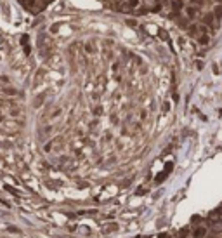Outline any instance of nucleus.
Returning a JSON list of instances; mask_svg holds the SVG:
<instances>
[{
  "instance_id": "1",
  "label": "nucleus",
  "mask_w": 222,
  "mask_h": 238,
  "mask_svg": "<svg viewBox=\"0 0 222 238\" xmlns=\"http://www.w3.org/2000/svg\"><path fill=\"white\" fill-rule=\"evenodd\" d=\"M206 235V229H205L203 226H200V228H196L194 231H193V237L194 238H203Z\"/></svg>"
},
{
  "instance_id": "6",
  "label": "nucleus",
  "mask_w": 222,
  "mask_h": 238,
  "mask_svg": "<svg viewBox=\"0 0 222 238\" xmlns=\"http://www.w3.org/2000/svg\"><path fill=\"white\" fill-rule=\"evenodd\" d=\"M212 229H213L215 233H222V222H213V224H212Z\"/></svg>"
},
{
  "instance_id": "7",
  "label": "nucleus",
  "mask_w": 222,
  "mask_h": 238,
  "mask_svg": "<svg viewBox=\"0 0 222 238\" xmlns=\"http://www.w3.org/2000/svg\"><path fill=\"white\" fill-rule=\"evenodd\" d=\"M198 40H200V44H208V37H206V33H203V35H200V38H198Z\"/></svg>"
},
{
  "instance_id": "16",
  "label": "nucleus",
  "mask_w": 222,
  "mask_h": 238,
  "mask_svg": "<svg viewBox=\"0 0 222 238\" xmlns=\"http://www.w3.org/2000/svg\"><path fill=\"white\" fill-rule=\"evenodd\" d=\"M191 2H193V4H200L201 0H191Z\"/></svg>"
},
{
  "instance_id": "11",
  "label": "nucleus",
  "mask_w": 222,
  "mask_h": 238,
  "mask_svg": "<svg viewBox=\"0 0 222 238\" xmlns=\"http://www.w3.org/2000/svg\"><path fill=\"white\" fill-rule=\"evenodd\" d=\"M172 167H174V164H172V162H168V164L165 165V172H166V174H170V170H172Z\"/></svg>"
},
{
  "instance_id": "14",
  "label": "nucleus",
  "mask_w": 222,
  "mask_h": 238,
  "mask_svg": "<svg viewBox=\"0 0 222 238\" xmlns=\"http://www.w3.org/2000/svg\"><path fill=\"white\" fill-rule=\"evenodd\" d=\"M160 37L163 38V40H166V38H168V35H166V33L163 31V30H160Z\"/></svg>"
},
{
  "instance_id": "8",
  "label": "nucleus",
  "mask_w": 222,
  "mask_h": 238,
  "mask_svg": "<svg viewBox=\"0 0 222 238\" xmlns=\"http://www.w3.org/2000/svg\"><path fill=\"white\" fill-rule=\"evenodd\" d=\"M187 16H189V18H194V16H196V9H194V7H189V9H187Z\"/></svg>"
},
{
  "instance_id": "4",
  "label": "nucleus",
  "mask_w": 222,
  "mask_h": 238,
  "mask_svg": "<svg viewBox=\"0 0 222 238\" xmlns=\"http://www.w3.org/2000/svg\"><path fill=\"white\" fill-rule=\"evenodd\" d=\"M172 9H174L175 12H179V11L182 9V0H175V2L172 4Z\"/></svg>"
},
{
  "instance_id": "12",
  "label": "nucleus",
  "mask_w": 222,
  "mask_h": 238,
  "mask_svg": "<svg viewBox=\"0 0 222 238\" xmlns=\"http://www.w3.org/2000/svg\"><path fill=\"white\" fill-rule=\"evenodd\" d=\"M139 5V0H129V7H137Z\"/></svg>"
},
{
  "instance_id": "3",
  "label": "nucleus",
  "mask_w": 222,
  "mask_h": 238,
  "mask_svg": "<svg viewBox=\"0 0 222 238\" xmlns=\"http://www.w3.org/2000/svg\"><path fill=\"white\" fill-rule=\"evenodd\" d=\"M166 176H168V174H166L165 170H163V172H162V174H158V176H156V179H154V183H156V184L163 183V181H165V177H166Z\"/></svg>"
},
{
  "instance_id": "13",
  "label": "nucleus",
  "mask_w": 222,
  "mask_h": 238,
  "mask_svg": "<svg viewBox=\"0 0 222 238\" xmlns=\"http://www.w3.org/2000/svg\"><path fill=\"white\" fill-rule=\"evenodd\" d=\"M196 30H198L196 26H189V30H187V31H189V35H194V33H196Z\"/></svg>"
},
{
  "instance_id": "10",
  "label": "nucleus",
  "mask_w": 222,
  "mask_h": 238,
  "mask_svg": "<svg viewBox=\"0 0 222 238\" xmlns=\"http://www.w3.org/2000/svg\"><path fill=\"white\" fill-rule=\"evenodd\" d=\"M189 233V229L187 228H184V229H181V233H179V238H186V235Z\"/></svg>"
},
{
  "instance_id": "5",
  "label": "nucleus",
  "mask_w": 222,
  "mask_h": 238,
  "mask_svg": "<svg viewBox=\"0 0 222 238\" xmlns=\"http://www.w3.org/2000/svg\"><path fill=\"white\" fill-rule=\"evenodd\" d=\"M213 16H215L217 19H221V18H222V4L215 7V11H213Z\"/></svg>"
},
{
  "instance_id": "9",
  "label": "nucleus",
  "mask_w": 222,
  "mask_h": 238,
  "mask_svg": "<svg viewBox=\"0 0 222 238\" xmlns=\"http://www.w3.org/2000/svg\"><path fill=\"white\" fill-rule=\"evenodd\" d=\"M106 226H108V228H104V231H106V233H108V231H115V229H116V224H115V222H111V224H106Z\"/></svg>"
},
{
  "instance_id": "2",
  "label": "nucleus",
  "mask_w": 222,
  "mask_h": 238,
  "mask_svg": "<svg viewBox=\"0 0 222 238\" xmlns=\"http://www.w3.org/2000/svg\"><path fill=\"white\" fill-rule=\"evenodd\" d=\"M213 18H215L213 14H206V16L203 18V23L205 24H208V26H212V24H213Z\"/></svg>"
},
{
  "instance_id": "15",
  "label": "nucleus",
  "mask_w": 222,
  "mask_h": 238,
  "mask_svg": "<svg viewBox=\"0 0 222 238\" xmlns=\"http://www.w3.org/2000/svg\"><path fill=\"white\" fill-rule=\"evenodd\" d=\"M158 238H170V237H168V235H160Z\"/></svg>"
},
{
  "instance_id": "17",
  "label": "nucleus",
  "mask_w": 222,
  "mask_h": 238,
  "mask_svg": "<svg viewBox=\"0 0 222 238\" xmlns=\"http://www.w3.org/2000/svg\"><path fill=\"white\" fill-rule=\"evenodd\" d=\"M49 2H52V0H45V4H49Z\"/></svg>"
}]
</instances>
